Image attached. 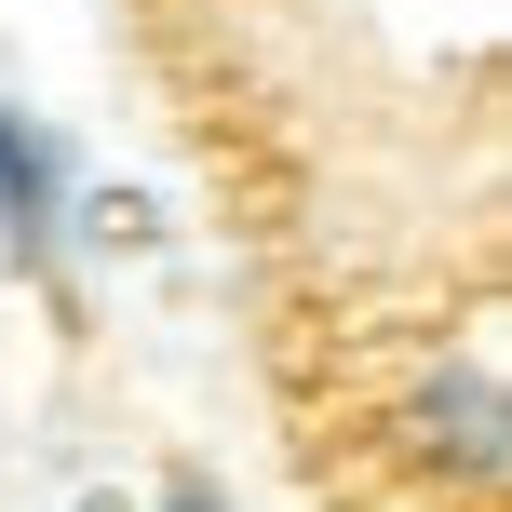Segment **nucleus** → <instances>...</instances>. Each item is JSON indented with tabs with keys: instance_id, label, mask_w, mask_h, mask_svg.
I'll list each match as a JSON object with an SVG mask.
<instances>
[{
	"instance_id": "obj_2",
	"label": "nucleus",
	"mask_w": 512,
	"mask_h": 512,
	"mask_svg": "<svg viewBox=\"0 0 512 512\" xmlns=\"http://www.w3.org/2000/svg\"><path fill=\"white\" fill-rule=\"evenodd\" d=\"M68 230H81V162H68V135H54L41 108L0 95V256H14L27 283H54Z\"/></svg>"
},
{
	"instance_id": "obj_1",
	"label": "nucleus",
	"mask_w": 512,
	"mask_h": 512,
	"mask_svg": "<svg viewBox=\"0 0 512 512\" xmlns=\"http://www.w3.org/2000/svg\"><path fill=\"white\" fill-rule=\"evenodd\" d=\"M378 445H391V472H405V486L486 512L499 472H512V391H499V351H486V337L418 351L405 378H391V405H378Z\"/></svg>"
},
{
	"instance_id": "obj_3",
	"label": "nucleus",
	"mask_w": 512,
	"mask_h": 512,
	"mask_svg": "<svg viewBox=\"0 0 512 512\" xmlns=\"http://www.w3.org/2000/svg\"><path fill=\"white\" fill-rule=\"evenodd\" d=\"M149 512H230V486H216V472H162Z\"/></svg>"
}]
</instances>
